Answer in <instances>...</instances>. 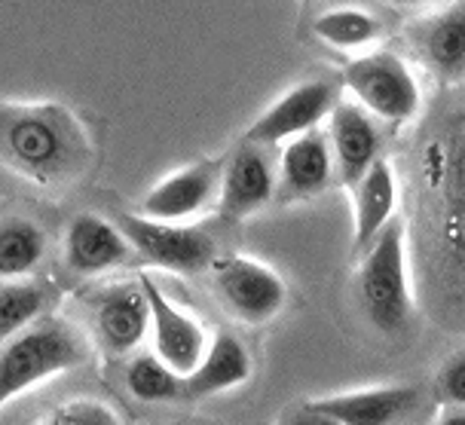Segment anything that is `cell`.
<instances>
[{
	"label": "cell",
	"mask_w": 465,
	"mask_h": 425,
	"mask_svg": "<svg viewBox=\"0 0 465 425\" xmlns=\"http://www.w3.org/2000/svg\"><path fill=\"white\" fill-rule=\"evenodd\" d=\"M438 391L447 404L465 407V349L447 358L444 368L438 371Z\"/></svg>",
	"instance_id": "24"
},
{
	"label": "cell",
	"mask_w": 465,
	"mask_h": 425,
	"mask_svg": "<svg viewBox=\"0 0 465 425\" xmlns=\"http://www.w3.org/2000/svg\"><path fill=\"white\" fill-rule=\"evenodd\" d=\"M86 358L80 337L58 319H35L0 343V407Z\"/></svg>",
	"instance_id": "2"
},
{
	"label": "cell",
	"mask_w": 465,
	"mask_h": 425,
	"mask_svg": "<svg viewBox=\"0 0 465 425\" xmlns=\"http://www.w3.org/2000/svg\"><path fill=\"white\" fill-rule=\"evenodd\" d=\"M312 35L322 44L343 49V53H359V49L371 46L373 40L383 35V28H380V22L371 13L355 10V6H340V10L322 13L312 22Z\"/></svg>",
	"instance_id": "20"
},
{
	"label": "cell",
	"mask_w": 465,
	"mask_h": 425,
	"mask_svg": "<svg viewBox=\"0 0 465 425\" xmlns=\"http://www.w3.org/2000/svg\"><path fill=\"white\" fill-rule=\"evenodd\" d=\"M49 422H55V425H116L120 416L102 401L80 398V401H68V404L58 407Z\"/></svg>",
	"instance_id": "23"
},
{
	"label": "cell",
	"mask_w": 465,
	"mask_h": 425,
	"mask_svg": "<svg viewBox=\"0 0 465 425\" xmlns=\"http://www.w3.org/2000/svg\"><path fill=\"white\" fill-rule=\"evenodd\" d=\"M359 300L368 321L386 337H398L411 321L413 303L401 221H389L364 248V261L359 270Z\"/></svg>",
	"instance_id": "3"
},
{
	"label": "cell",
	"mask_w": 465,
	"mask_h": 425,
	"mask_svg": "<svg viewBox=\"0 0 465 425\" xmlns=\"http://www.w3.org/2000/svg\"><path fill=\"white\" fill-rule=\"evenodd\" d=\"M413 49L444 80L465 77V0L422 19L413 28Z\"/></svg>",
	"instance_id": "15"
},
{
	"label": "cell",
	"mask_w": 465,
	"mask_h": 425,
	"mask_svg": "<svg viewBox=\"0 0 465 425\" xmlns=\"http://www.w3.org/2000/svg\"><path fill=\"white\" fill-rule=\"evenodd\" d=\"M214 288H218L223 306L245 324L276 319L288 300V288L279 272L252 257H232V261L218 263Z\"/></svg>",
	"instance_id": "6"
},
{
	"label": "cell",
	"mask_w": 465,
	"mask_h": 425,
	"mask_svg": "<svg viewBox=\"0 0 465 425\" xmlns=\"http://www.w3.org/2000/svg\"><path fill=\"white\" fill-rule=\"evenodd\" d=\"M138 282H141V288H144L147 306H151V331L147 333L153 337V352L160 355L169 368L178 371L181 377H187V373L199 364L205 346H209L205 328L193 319V315L178 310L151 276L141 272Z\"/></svg>",
	"instance_id": "7"
},
{
	"label": "cell",
	"mask_w": 465,
	"mask_h": 425,
	"mask_svg": "<svg viewBox=\"0 0 465 425\" xmlns=\"http://www.w3.org/2000/svg\"><path fill=\"white\" fill-rule=\"evenodd\" d=\"M248 377H252V355L245 343L230 331H218L205 346L199 364L184 377V391L193 398L218 395V391L242 386Z\"/></svg>",
	"instance_id": "16"
},
{
	"label": "cell",
	"mask_w": 465,
	"mask_h": 425,
	"mask_svg": "<svg viewBox=\"0 0 465 425\" xmlns=\"http://www.w3.org/2000/svg\"><path fill=\"white\" fill-rule=\"evenodd\" d=\"M132 245L116 223L98 214H77L64 232V263L77 276H102L132 261Z\"/></svg>",
	"instance_id": "14"
},
{
	"label": "cell",
	"mask_w": 465,
	"mask_h": 425,
	"mask_svg": "<svg viewBox=\"0 0 465 425\" xmlns=\"http://www.w3.org/2000/svg\"><path fill=\"white\" fill-rule=\"evenodd\" d=\"M413 407H417V389L413 386H383L319 398V401L303 404L297 420L334 425H386L401 420Z\"/></svg>",
	"instance_id": "9"
},
{
	"label": "cell",
	"mask_w": 465,
	"mask_h": 425,
	"mask_svg": "<svg viewBox=\"0 0 465 425\" xmlns=\"http://www.w3.org/2000/svg\"><path fill=\"white\" fill-rule=\"evenodd\" d=\"M334 178V160H331L328 135L322 132H303L285 141L279 160V181L291 196H315Z\"/></svg>",
	"instance_id": "17"
},
{
	"label": "cell",
	"mask_w": 465,
	"mask_h": 425,
	"mask_svg": "<svg viewBox=\"0 0 465 425\" xmlns=\"http://www.w3.org/2000/svg\"><path fill=\"white\" fill-rule=\"evenodd\" d=\"M126 389L144 404L172 401V398H178L184 391V377L174 368H169L156 352L138 355L132 358L126 368Z\"/></svg>",
	"instance_id": "22"
},
{
	"label": "cell",
	"mask_w": 465,
	"mask_h": 425,
	"mask_svg": "<svg viewBox=\"0 0 465 425\" xmlns=\"http://www.w3.org/2000/svg\"><path fill=\"white\" fill-rule=\"evenodd\" d=\"M276 193V172L267 160L261 144L248 141L232 153L230 163H223L221 172V193L218 212L223 221H242L261 212Z\"/></svg>",
	"instance_id": "12"
},
{
	"label": "cell",
	"mask_w": 465,
	"mask_h": 425,
	"mask_svg": "<svg viewBox=\"0 0 465 425\" xmlns=\"http://www.w3.org/2000/svg\"><path fill=\"white\" fill-rule=\"evenodd\" d=\"M93 328L98 343L111 355L132 352L151 331V306H147L141 282H120L104 288L93 303Z\"/></svg>",
	"instance_id": "11"
},
{
	"label": "cell",
	"mask_w": 465,
	"mask_h": 425,
	"mask_svg": "<svg viewBox=\"0 0 465 425\" xmlns=\"http://www.w3.org/2000/svg\"><path fill=\"white\" fill-rule=\"evenodd\" d=\"M355 190V221H352V239L355 252H364L371 239L392 221L395 203H398V178L389 160H373L371 169L352 184Z\"/></svg>",
	"instance_id": "18"
},
{
	"label": "cell",
	"mask_w": 465,
	"mask_h": 425,
	"mask_svg": "<svg viewBox=\"0 0 465 425\" xmlns=\"http://www.w3.org/2000/svg\"><path fill=\"white\" fill-rule=\"evenodd\" d=\"M334 102H337V93L328 80H306L257 116L254 126L248 129L245 141L261 144V147L263 144H285L288 138L303 135V132L319 126V123L331 114Z\"/></svg>",
	"instance_id": "8"
},
{
	"label": "cell",
	"mask_w": 465,
	"mask_h": 425,
	"mask_svg": "<svg viewBox=\"0 0 465 425\" xmlns=\"http://www.w3.org/2000/svg\"><path fill=\"white\" fill-rule=\"evenodd\" d=\"M380 129L377 120L355 102H334L331 107V160H334V174L346 187H352L371 163L380 156Z\"/></svg>",
	"instance_id": "13"
},
{
	"label": "cell",
	"mask_w": 465,
	"mask_h": 425,
	"mask_svg": "<svg viewBox=\"0 0 465 425\" xmlns=\"http://www.w3.org/2000/svg\"><path fill=\"white\" fill-rule=\"evenodd\" d=\"M221 172H223L221 160H203V163L190 165V169L174 172L144 196L141 212H144L147 218L174 221V223L196 218L199 212H205L209 205L218 203Z\"/></svg>",
	"instance_id": "10"
},
{
	"label": "cell",
	"mask_w": 465,
	"mask_h": 425,
	"mask_svg": "<svg viewBox=\"0 0 465 425\" xmlns=\"http://www.w3.org/2000/svg\"><path fill=\"white\" fill-rule=\"evenodd\" d=\"M116 227L123 230L141 261L160 270L196 276L214 263V239L203 230L174 221H156L147 214H120Z\"/></svg>",
	"instance_id": "5"
},
{
	"label": "cell",
	"mask_w": 465,
	"mask_h": 425,
	"mask_svg": "<svg viewBox=\"0 0 465 425\" xmlns=\"http://www.w3.org/2000/svg\"><path fill=\"white\" fill-rule=\"evenodd\" d=\"M93 150L80 120L62 104H0V165L44 190H71Z\"/></svg>",
	"instance_id": "1"
},
{
	"label": "cell",
	"mask_w": 465,
	"mask_h": 425,
	"mask_svg": "<svg viewBox=\"0 0 465 425\" xmlns=\"http://www.w3.org/2000/svg\"><path fill=\"white\" fill-rule=\"evenodd\" d=\"M49 306V291L37 282L0 279V343L28 328Z\"/></svg>",
	"instance_id": "21"
},
{
	"label": "cell",
	"mask_w": 465,
	"mask_h": 425,
	"mask_svg": "<svg viewBox=\"0 0 465 425\" xmlns=\"http://www.w3.org/2000/svg\"><path fill=\"white\" fill-rule=\"evenodd\" d=\"M46 254V236L25 218L0 221V279L28 276Z\"/></svg>",
	"instance_id": "19"
},
{
	"label": "cell",
	"mask_w": 465,
	"mask_h": 425,
	"mask_svg": "<svg viewBox=\"0 0 465 425\" xmlns=\"http://www.w3.org/2000/svg\"><path fill=\"white\" fill-rule=\"evenodd\" d=\"M346 89L373 120L407 123L420 114L422 93L413 71L395 53H368L349 62Z\"/></svg>",
	"instance_id": "4"
},
{
	"label": "cell",
	"mask_w": 465,
	"mask_h": 425,
	"mask_svg": "<svg viewBox=\"0 0 465 425\" xmlns=\"http://www.w3.org/2000/svg\"><path fill=\"white\" fill-rule=\"evenodd\" d=\"M386 4H392V6H422V4H429V0H386Z\"/></svg>",
	"instance_id": "25"
}]
</instances>
